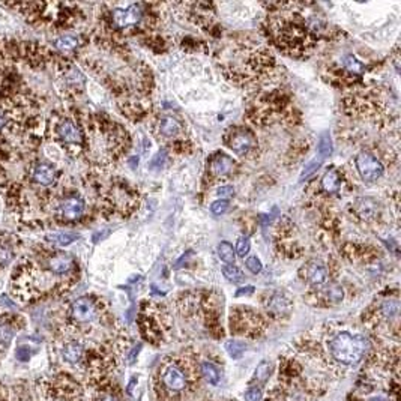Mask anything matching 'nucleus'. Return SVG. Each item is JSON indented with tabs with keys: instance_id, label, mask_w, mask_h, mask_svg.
<instances>
[{
	"instance_id": "393cba45",
	"label": "nucleus",
	"mask_w": 401,
	"mask_h": 401,
	"mask_svg": "<svg viewBox=\"0 0 401 401\" xmlns=\"http://www.w3.org/2000/svg\"><path fill=\"white\" fill-rule=\"evenodd\" d=\"M321 162H323V160L321 158H316V160H313L311 162H308L307 165H305V168L302 170V173H301V176H299V181H303V179H307V178H310L319 167L321 165Z\"/></svg>"
},
{
	"instance_id": "7c9ffc66",
	"label": "nucleus",
	"mask_w": 401,
	"mask_h": 401,
	"mask_svg": "<svg viewBox=\"0 0 401 401\" xmlns=\"http://www.w3.org/2000/svg\"><path fill=\"white\" fill-rule=\"evenodd\" d=\"M328 298H329V301L340 302L341 299H342V290H341L340 285L332 284V285L329 287V290H328Z\"/></svg>"
},
{
	"instance_id": "2f4dec72",
	"label": "nucleus",
	"mask_w": 401,
	"mask_h": 401,
	"mask_svg": "<svg viewBox=\"0 0 401 401\" xmlns=\"http://www.w3.org/2000/svg\"><path fill=\"white\" fill-rule=\"evenodd\" d=\"M227 209H228V201L227 200L214 201L212 206H211V211H212L215 215H222V214H225Z\"/></svg>"
},
{
	"instance_id": "1a4fd4ad",
	"label": "nucleus",
	"mask_w": 401,
	"mask_h": 401,
	"mask_svg": "<svg viewBox=\"0 0 401 401\" xmlns=\"http://www.w3.org/2000/svg\"><path fill=\"white\" fill-rule=\"evenodd\" d=\"M58 132L61 136V139L65 143H71V144H77L81 143V132L79 126L72 121H63L58 128Z\"/></svg>"
},
{
	"instance_id": "aec40b11",
	"label": "nucleus",
	"mask_w": 401,
	"mask_h": 401,
	"mask_svg": "<svg viewBox=\"0 0 401 401\" xmlns=\"http://www.w3.org/2000/svg\"><path fill=\"white\" fill-rule=\"evenodd\" d=\"M56 48L61 50V51H72L74 48H77L79 45V40L72 35H66V36H62L59 40L54 42Z\"/></svg>"
},
{
	"instance_id": "f8f14e48",
	"label": "nucleus",
	"mask_w": 401,
	"mask_h": 401,
	"mask_svg": "<svg viewBox=\"0 0 401 401\" xmlns=\"http://www.w3.org/2000/svg\"><path fill=\"white\" fill-rule=\"evenodd\" d=\"M326 278H328V271L321 263H313L308 268V281L314 287H319L321 284H324Z\"/></svg>"
},
{
	"instance_id": "412c9836",
	"label": "nucleus",
	"mask_w": 401,
	"mask_h": 401,
	"mask_svg": "<svg viewBox=\"0 0 401 401\" xmlns=\"http://www.w3.org/2000/svg\"><path fill=\"white\" fill-rule=\"evenodd\" d=\"M225 350L228 352V356L232 359H241L243 352H245V346L242 344L241 341L230 340L225 342Z\"/></svg>"
},
{
	"instance_id": "4468645a",
	"label": "nucleus",
	"mask_w": 401,
	"mask_h": 401,
	"mask_svg": "<svg viewBox=\"0 0 401 401\" xmlns=\"http://www.w3.org/2000/svg\"><path fill=\"white\" fill-rule=\"evenodd\" d=\"M340 175H338V171L337 170H329V171H326V175L323 176V179H321V186H323V189L326 191V193H337L338 189H340Z\"/></svg>"
},
{
	"instance_id": "c756f323",
	"label": "nucleus",
	"mask_w": 401,
	"mask_h": 401,
	"mask_svg": "<svg viewBox=\"0 0 401 401\" xmlns=\"http://www.w3.org/2000/svg\"><path fill=\"white\" fill-rule=\"evenodd\" d=\"M12 250L9 248V245L6 243H0V264L6 266L9 264V261L12 260Z\"/></svg>"
},
{
	"instance_id": "ddd939ff",
	"label": "nucleus",
	"mask_w": 401,
	"mask_h": 401,
	"mask_svg": "<svg viewBox=\"0 0 401 401\" xmlns=\"http://www.w3.org/2000/svg\"><path fill=\"white\" fill-rule=\"evenodd\" d=\"M62 356L69 364H77L83 356V347L79 342H68L62 350Z\"/></svg>"
},
{
	"instance_id": "cd10ccee",
	"label": "nucleus",
	"mask_w": 401,
	"mask_h": 401,
	"mask_svg": "<svg viewBox=\"0 0 401 401\" xmlns=\"http://www.w3.org/2000/svg\"><path fill=\"white\" fill-rule=\"evenodd\" d=\"M35 352H33V349L29 346V344H21L18 346V349H17V352H15V356H17V359L21 362H27L30 358H32V355H33Z\"/></svg>"
},
{
	"instance_id": "473e14b6",
	"label": "nucleus",
	"mask_w": 401,
	"mask_h": 401,
	"mask_svg": "<svg viewBox=\"0 0 401 401\" xmlns=\"http://www.w3.org/2000/svg\"><path fill=\"white\" fill-rule=\"evenodd\" d=\"M250 251V239L248 238H241L238 241V245H236V253L241 256V257H245Z\"/></svg>"
},
{
	"instance_id": "7ed1b4c3",
	"label": "nucleus",
	"mask_w": 401,
	"mask_h": 401,
	"mask_svg": "<svg viewBox=\"0 0 401 401\" xmlns=\"http://www.w3.org/2000/svg\"><path fill=\"white\" fill-rule=\"evenodd\" d=\"M227 144L235 154L246 155L250 152V149L256 144V139L251 131L243 129V128H235V129L228 131Z\"/></svg>"
},
{
	"instance_id": "bb28decb",
	"label": "nucleus",
	"mask_w": 401,
	"mask_h": 401,
	"mask_svg": "<svg viewBox=\"0 0 401 401\" xmlns=\"http://www.w3.org/2000/svg\"><path fill=\"white\" fill-rule=\"evenodd\" d=\"M14 337V328L9 324H0V344L8 346Z\"/></svg>"
},
{
	"instance_id": "4be33fe9",
	"label": "nucleus",
	"mask_w": 401,
	"mask_h": 401,
	"mask_svg": "<svg viewBox=\"0 0 401 401\" xmlns=\"http://www.w3.org/2000/svg\"><path fill=\"white\" fill-rule=\"evenodd\" d=\"M331 154H332V140H331V136L328 132H324L320 136V141H319V157L321 160H324Z\"/></svg>"
},
{
	"instance_id": "f704fd0d",
	"label": "nucleus",
	"mask_w": 401,
	"mask_h": 401,
	"mask_svg": "<svg viewBox=\"0 0 401 401\" xmlns=\"http://www.w3.org/2000/svg\"><path fill=\"white\" fill-rule=\"evenodd\" d=\"M261 391L259 388H251L245 392V401H260Z\"/></svg>"
},
{
	"instance_id": "39448f33",
	"label": "nucleus",
	"mask_w": 401,
	"mask_h": 401,
	"mask_svg": "<svg viewBox=\"0 0 401 401\" xmlns=\"http://www.w3.org/2000/svg\"><path fill=\"white\" fill-rule=\"evenodd\" d=\"M71 313H72V317L77 321L87 323V321H92L97 317V307L90 299L80 298L72 303Z\"/></svg>"
},
{
	"instance_id": "20e7f679",
	"label": "nucleus",
	"mask_w": 401,
	"mask_h": 401,
	"mask_svg": "<svg viewBox=\"0 0 401 401\" xmlns=\"http://www.w3.org/2000/svg\"><path fill=\"white\" fill-rule=\"evenodd\" d=\"M161 379L164 386L171 392H181L186 388V376L178 364H168L162 368Z\"/></svg>"
},
{
	"instance_id": "f3484780",
	"label": "nucleus",
	"mask_w": 401,
	"mask_h": 401,
	"mask_svg": "<svg viewBox=\"0 0 401 401\" xmlns=\"http://www.w3.org/2000/svg\"><path fill=\"white\" fill-rule=\"evenodd\" d=\"M201 371H203V376L206 377V380L209 381L211 385H218L221 374L220 371H218V368L212 362H203L201 364Z\"/></svg>"
},
{
	"instance_id": "6e6552de",
	"label": "nucleus",
	"mask_w": 401,
	"mask_h": 401,
	"mask_svg": "<svg viewBox=\"0 0 401 401\" xmlns=\"http://www.w3.org/2000/svg\"><path fill=\"white\" fill-rule=\"evenodd\" d=\"M54 179H56V168L51 164L41 162L33 168V181L38 185L48 186L54 182Z\"/></svg>"
},
{
	"instance_id": "72a5a7b5",
	"label": "nucleus",
	"mask_w": 401,
	"mask_h": 401,
	"mask_svg": "<svg viewBox=\"0 0 401 401\" xmlns=\"http://www.w3.org/2000/svg\"><path fill=\"white\" fill-rule=\"evenodd\" d=\"M246 268L253 272V274H259L261 271V263L257 257H248L246 259Z\"/></svg>"
},
{
	"instance_id": "423d86ee",
	"label": "nucleus",
	"mask_w": 401,
	"mask_h": 401,
	"mask_svg": "<svg viewBox=\"0 0 401 401\" xmlns=\"http://www.w3.org/2000/svg\"><path fill=\"white\" fill-rule=\"evenodd\" d=\"M141 18V11L137 5H131L128 8H119L113 11V21L119 27H128L137 24Z\"/></svg>"
},
{
	"instance_id": "b1692460",
	"label": "nucleus",
	"mask_w": 401,
	"mask_h": 401,
	"mask_svg": "<svg viewBox=\"0 0 401 401\" xmlns=\"http://www.w3.org/2000/svg\"><path fill=\"white\" fill-rule=\"evenodd\" d=\"M342 63H344L346 69L350 71V72H353V74H361L362 71H364V65H362L361 62L358 61L356 58H353V56H346V58L342 59Z\"/></svg>"
},
{
	"instance_id": "c85d7f7f",
	"label": "nucleus",
	"mask_w": 401,
	"mask_h": 401,
	"mask_svg": "<svg viewBox=\"0 0 401 401\" xmlns=\"http://www.w3.org/2000/svg\"><path fill=\"white\" fill-rule=\"evenodd\" d=\"M381 313L386 316V317H394V316H397V313H398V303L397 301H386L383 305H381Z\"/></svg>"
},
{
	"instance_id": "f257e3e1",
	"label": "nucleus",
	"mask_w": 401,
	"mask_h": 401,
	"mask_svg": "<svg viewBox=\"0 0 401 401\" xmlns=\"http://www.w3.org/2000/svg\"><path fill=\"white\" fill-rule=\"evenodd\" d=\"M367 350V340L352 335L349 332H340L329 341L331 355L341 364L353 365L361 361Z\"/></svg>"
},
{
	"instance_id": "f03ea898",
	"label": "nucleus",
	"mask_w": 401,
	"mask_h": 401,
	"mask_svg": "<svg viewBox=\"0 0 401 401\" xmlns=\"http://www.w3.org/2000/svg\"><path fill=\"white\" fill-rule=\"evenodd\" d=\"M356 168L361 175V178L365 182H376L377 179H380L383 175V165L377 158H374L370 154L362 152L356 157Z\"/></svg>"
},
{
	"instance_id": "a878e982",
	"label": "nucleus",
	"mask_w": 401,
	"mask_h": 401,
	"mask_svg": "<svg viewBox=\"0 0 401 401\" xmlns=\"http://www.w3.org/2000/svg\"><path fill=\"white\" fill-rule=\"evenodd\" d=\"M271 374V364L269 362H261L260 365L256 368V373H254V379L259 381H266L268 377Z\"/></svg>"
},
{
	"instance_id": "6ab92c4d",
	"label": "nucleus",
	"mask_w": 401,
	"mask_h": 401,
	"mask_svg": "<svg viewBox=\"0 0 401 401\" xmlns=\"http://www.w3.org/2000/svg\"><path fill=\"white\" fill-rule=\"evenodd\" d=\"M218 256L224 263L227 264H233L235 263V251L233 246L228 242H221L218 245Z\"/></svg>"
},
{
	"instance_id": "9b49d317",
	"label": "nucleus",
	"mask_w": 401,
	"mask_h": 401,
	"mask_svg": "<svg viewBox=\"0 0 401 401\" xmlns=\"http://www.w3.org/2000/svg\"><path fill=\"white\" fill-rule=\"evenodd\" d=\"M48 268H50L51 272H54L58 275H63V274L71 271L72 259L68 254H56L48 260Z\"/></svg>"
},
{
	"instance_id": "4c0bfd02",
	"label": "nucleus",
	"mask_w": 401,
	"mask_h": 401,
	"mask_svg": "<svg viewBox=\"0 0 401 401\" xmlns=\"http://www.w3.org/2000/svg\"><path fill=\"white\" fill-rule=\"evenodd\" d=\"M97 401H118V398H114L111 394H102L98 397V400Z\"/></svg>"
},
{
	"instance_id": "a211bd4d",
	"label": "nucleus",
	"mask_w": 401,
	"mask_h": 401,
	"mask_svg": "<svg viewBox=\"0 0 401 401\" xmlns=\"http://www.w3.org/2000/svg\"><path fill=\"white\" fill-rule=\"evenodd\" d=\"M269 307H271V310L275 314H285L290 310V302H289V299H285L282 295H275L271 299V305Z\"/></svg>"
},
{
	"instance_id": "58836bf2",
	"label": "nucleus",
	"mask_w": 401,
	"mask_h": 401,
	"mask_svg": "<svg viewBox=\"0 0 401 401\" xmlns=\"http://www.w3.org/2000/svg\"><path fill=\"white\" fill-rule=\"evenodd\" d=\"M5 125H6V118L0 113V129H3L5 128Z\"/></svg>"
},
{
	"instance_id": "5701e85b",
	"label": "nucleus",
	"mask_w": 401,
	"mask_h": 401,
	"mask_svg": "<svg viewBox=\"0 0 401 401\" xmlns=\"http://www.w3.org/2000/svg\"><path fill=\"white\" fill-rule=\"evenodd\" d=\"M222 274H224V277H225L227 280L232 281V282H241V281L243 280V274H242L236 266H233V264L224 266V268H222Z\"/></svg>"
},
{
	"instance_id": "e433bc0d",
	"label": "nucleus",
	"mask_w": 401,
	"mask_h": 401,
	"mask_svg": "<svg viewBox=\"0 0 401 401\" xmlns=\"http://www.w3.org/2000/svg\"><path fill=\"white\" fill-rule=\"evenodd\" d=\"M254 292V287L253 285H248V287H242L241 290L236 292V296H242V295H250Z\"/></svg>"
},
{
	"instance_id": "2eb2a0df",
	"label": "nucleus",
	"mask_w": 401,
	"mask_h": 401,
	"mask_svg": "<svg viewBox=\"0 0 401 401\" xmlns=\"http://www.w3.org/2000/svg\"><path fill=\"white\" fill-rule=\"evenodd\" d=\"M160 131L165 137H175L181 131V123L175 118H164V119H161Z\"/></svg>"
},
{
	"instance_id": "c9c22d12",
	"label": "nucleus",
	"mask_w": 401,
	"mask_h": 401,
	"mask_svg": "<svg viewBox=\"0 0 401 401\" xmlns=\"http://www.w3.org/2000/svg\"><path fill=\"white\" fill-rule=\"evenodd\" d=\"M217 194H218L220 197H227V196H232V194H233V188H232V186H221Z\"/></svg>"
},
{
	"instance_id": "9d476101",
	"label": "nucleus",
	"mask_w": 401,
	"mask_h": 401,
	"mask_svg": "<svg viewBox=\"0 0 401 401\" xmlns=\"http://www.w3.org/2000/svg\"><path fill=\"white\" fill-rule=\"evenodd\" d=\"M235 167V162L232 158H228L227 155H217L215 158L211 161V171L215 176H225L228 175Z\"/></svg>"
},
{
	"instance_id": "dca6fc26",
	"label": "nucleus",
	"mask_w": 401,
	"mask_h": 401,
	"mask_svg": "<svg viewBox=\"0 0 401 401\" xmlns=\"http://www.w3.org/2000/svg\"><path fill=\"white\" fill-rule=\"evenodd\" d=\"M77 238H79L77 233L61 232V233H51V235H48V236H47V241L53 242V243H56V245H59V246H66V245L72 243Z\"/></svg>"
},
{
	"instance_id": "0eeeda50",
	"label": "nucleus",
	"mask_w": 401,
	"mask_h": 401,
	"mask_svg": "<svg viewBox=\"0 0 401 401\" xmlns=\"http://www.w3.org/2000/svg\"><path fill=\"white\" fill-rule=\"evenodd\" d=\"M84 212V201L79 197H68L61 203V214L66 220H77Z\"/></svg>"
}]
</instances>
